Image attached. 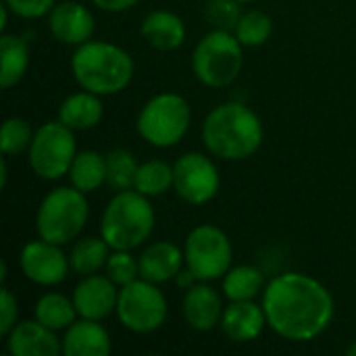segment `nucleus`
<instances>
[{"label":"nucleus","mask_w":356,"mask_h":356,"mask_svg":"<svg viewBox=\"0 0 356 356\" xmlns=\"http://www.w3.org/2000/svg\"><path fill=\"white\" fill-rule=\"evenodd\" d=\"M267 325L290 342L319 338L334 321L336 305L332 292L311 275L282 273L263 292Z\"/></svg>","instance_id":"f257e3e1"},{"label":"nucleus","mask_w":356,"mask_h":356,"mask_svg":"<svg viewBox=\"0 0 356 356\" xmlns=\"http://www.w3.org/2000/svg\"><path fill=\"white\" fill-rule=\"evenodd\" d=\"M265 129L259 115L242 102H223L202 121L207 150L223 161H246L263 144Z\"/></svg>","instance_id":"f03ea898"},{"label":"nucleus","mask_w":356,"mask_h":356,"mask_svg":"<svg viewBox=\"0 0 356 356\" xmlns=\"http://www.w3.org/2000/svg\"><path fill=\"white\" fill-rule=\"evenodd\" d=\"M71 71L81 90L113 96L131 83L134 58L117 44L90 40L73 52Z\"/></svg>","instance_id":"7ed1b4c3"},{"label":"nucleus","mask_w":356,"mask_h":356,"mask_svg":"<svg viewBox=\"0 0 356 356\" xmlns=\"http://www.w3.org/2000/svg\"><path fill=\"white\" fill-rule=\"evenodd\" d=\"M154 209L148 196L138 190L117 192L106 204L100 221V236L113 250H134L154 232Z\"/></svg>","instance_id":"20e7f679"},{"label":"nucleus","mask_w":356,"mask_h":356,"mask_svg":"<svg viewBox=\"0 0 356 356\" xmlns=\"http://www.w3.org/2000/svg\"><path fill=\"white\" fill-rule=\"evenodd\" d=\"M88 217H90V204L81 190H77L75 186L54 188L42 198L38 207L35 213L38 238L65 246L81 236Z\"/></svg>","instance_id":"39448f33"},{"label":"nucleus","mask_w":356,"mask_h":356,"mask_svg":"<svg viewBox=\"0 0 356 356\" xmlns=\"http://www.w3.org/2000/svg\"><path fill=\"white\" fill-rule=\"evenodd\" d=\"M244 65V46L234 31H209L192 52V71L207 88H225L234 83Z\"/></svg>","instance_id":"423d86ee"},{"label":"nucleus","mask_w":356,"mask_h":356,"mask_svg":"<svg viewBox=\"0 0 356 356\" xmlns=\"http://www.w3.org/2000/svg\"><path fill=\"white\" fill-rule=\"evenodd\" d=\"M192 123V111L184 96L163 92L150 98L136 121L138 134L156 148H171L184 140Z\"/></svg>","instance_id":"0eeeda50"},{"label":"nucleus","mask_w":356,"mask_h":356,"mask_svg":"<svg viewBox=\"0 0 356 356\" xmlns=\"http://www.w3.org/2000/svg\"><path fill=\"white\" fill-rule=\"evenodd\" d=\"M27 156L33 173L46 181L69 175L73 159L77 156L75 131L60 119L42 123L33 134Z\"/></svg>","instance_id":"6e6552de"},{"label":"nucleus","mask_w":356,"mask_h":356,"mask_svg":"<svg viewBox=\"0 0 356 356\" xmlns=\"http://www.w3.org/2000/svg\"><path fill=\"white\" fill-rule=\"evenodd\" d=\"M115 313L125 330L134 334H152L165 325L169 305L163 290H159V284L138 277L131 284L119 288Z\"/></svg>","instance_id":"1a4fd4ad"},{"label":"nucleus","mask_w":356,"mask_h":356,"mask_svg":"<svg viewBox=\"0 0 356 356\" xmlns=\"http://www.w3.org/2000/svg\"><path fill=\"white\" fill-rule=\"evenodd\" d=\"M184 254L186 267L200 282L223 280L234 261V248L227 234L211 223L198 225L188 234Z\"/></svg>","instance_id":"9d476101"},{"label":"nucleus","mask_w":356,"mask_h":356,"mask_svg":"<svg viewBox=\"0 0 356 356\" xmlns=\"http://www.w3.org/2000/svg\"><path fill=\"white\" fill-rule=\"evenodd\" d=\"M221 186V175L211 156L200 152H186L173 165V190L175 194L192 204L202 207L211 202Z\"/></svg>","instance_id":"9b49d317"},{"label":"nucleus","mask_w":356,"mask_h":356,"mask_svg":"<svg viewBox=\"0 0 356 356\" xmlns=\"http://www.w3.org/2000/svg\"><path fill=\"white\" fill-rule=\"evenodd\" d=\"M19 265L29 282L46 288L63 284L67 280V273L71 271L69 257L63 252V246L46 242L42 238L23 246Z\"/></svg>","instance_id":"f8f14e48"},{"label":"nucleus","mask_w":356,"mask_h":356,"mask_svg":"<svg viewBox=\"0 0 356 356\" xmlns=\"http://www.w3.org/2000/svg\"><path fill=\"white\" fill-rule=\"evenodd\" d=\"M71 298L79 317L102 321L117 311L119 286L108 275H86L75 286Z\"/></svg>","instance_id":"ddd939ff"},{"label":"nucleus","mask_w":356,"mask_h":356,"mask_svg":"<svg viewBox=\"0 0 356 356\" xmlns=\"http://www.w3.org/2000/svg\"><path fill=\"white\" fill-rule=\"evenodd\" d=\"M48 29L60 44L81 46L92 40L96 21L94 15L81 2H60L48 15Z\"/></svg>","instance_id":"4468645a"},{"label":"nucleus","mask_w":356,"mask_h":356,"mask_svg":"<svg viewBox=\"0 0 356 356\" xmlns=\"http://www.w3.org/2000/svg\"><path fill=\"white\" fill-rule=\"evenodd\" d=\"M6 346L13 356L63 355V338H56V332L40 323L38 319L17 323L6 336Z\"/></svg>","instance_id":"2eb2a0df"},{"label":"nucleus","mask_w":356,"mask_h":356,"mask_svg":"<svg viewBox=\"0 0 356 356\" xmlns=\"http://www.w3.org/2000/svg\"><path fill=\"white\" fill-rule=\"evenodd\" d=\"M184 317L194 332H211L221 325L223 302L219 292L207 282L194 284L184 294Z\"/></svg>","instance_id":"dca6fc26"},{"label":"nucleus","mask_w":356,"mask_h":356,"mask_svg":"<svg viewBox=\"0 0 356 356\" xmlns=\"http://www.w3.org/2000/svg\"><path fill=\"white\" fill-rule=\"evenodd\" d=\"M265 327H267V315L263 305L259 307L252 300H232L229 307L223 309L221 330L236 344L254 342Z\"/></svg>","instance_id":"f3484780"},{"label":"nucleus","mask_w":356,"mask_h":356,"mask_svg":"<svg viewBox=\"0 0 356 356\" xmlns=\"http://www.w3.org/2000/svg\"><path fill=\"white\" fill-rule=\"evenodd\" d=\"M113 350L111 336L100 321L79 317L65 330L63 355L65 356H108Z\"/></svg>","instance_id":"a211bd4d"},{"label":"nucleus","mask_w":356,"mask_h":356,"mask_svg":"<svg viewBox=\"0 0 356 356\" xmlns=\"http://www.w3.org/2000/svg\"><path fill=\"white\" fill-rule=\"evenodd\" d=\"M140 277L148 280L152 284H165L177 277V273L184 269L186 254L184 250L167 240L150 244L140 257Z\"/></svg>","instance_id":"6ab92c4d"},{"label":"nucleus","mask_w":356,"mask_h":356,"mask_svg":"<svg viewBox=\"0 0 356 356\" xmlns=\"http://www.w3.org/2000/svg\"><path fill=\"white\" fill-rule=\"evenodd\" d=\"M142 38L161 52L177 50L186 40L184 21L171 10H152L142 21Z\"/></svg>","instance_id":"aec40b11"},{"label":"nucleus","mask_w":356,"mask_h":356,"mask_svg":"<svg viewBox=\"0 0 356 356\" xmlns=\"http://www.w3.org/2000/svg\"><path fill=\"white\" fill-rule=\"evenodd\" d=\"M100 98L102 96H98L94 92H88V90L75 92V94L67 96L60 102L58 119L67 127H71L73 131L94 129L102 121V117H104V106H102Z\"/></svg>","instance_id":"412c9836"},{"label":"nucleus","mask_w":356,"mask_h":356,"mask_svg":"<svg viewBox=\"0 0 356 356\" xmlns=\"http://www.w3.org/2000/svg\"><path fill=\"white\" fill-rule=\"evenodd\" d=\"M0 86L4 90L17 86L29 69V46L23 38L2 33L0 38Z\"/></svg>","instance_id":"4be33fe9"},{"label":"nucleus","mask_w":356,"mask_h":356,"mask_svg":"<svg viewBox=\"0 0 356 356\" xmlns=\"http://www.w3.org/2000/svg\"><path fill=\"white\" fill-rule=\"evenodd\" d=\"M69 179L71 186H75L83 194L96 192L102 184H106V156L96 150L77 152L69 169Z\"/></svg>","instance_id":"5701e85b"},{"label":"nucleus","mask_w":356,"mask_h":356,"mask_svg":"<svg viewBox=\"0 0 356 356\" xmlns=\"http://www.w3.org/2000/svg\"><path fill=\"white\" fill-rule=\"evenodd\" d=\"M113 248L106 244V240L100 238H83L77 240L69 252V265L71 271L86 277V275H94L100 269L106 267V261L111 257Z\"/></svg>","instance_id":"b1692460"},{"label":"nucleus","mask_w":356,"mask_h":356,"mask_svg":"<svg viewBox=\"0 0 356 356\" xmlns=\"http://www.w3.org/2000/svg\"><path fill=\"white\" fill-rule=\"evenodd\" d=\"M263 290H265V275L257 267L238 265L223 275V294L229 302L254 300Z\"/></svg>","instance_id":"393cba45"},{"label":"nucleus","mask_w":356,"mask_h":356,"mask_svg":"<svg viewBox=\"0 0 356 356\" xmlns=\"http://www.w3.org/2000/svg\"><path fill=\"white\" fill-rule=\"evenodd\" d=\"M77 309L73 305V298H67L58 292H46L35 302V319L44 323L46 327L60 332L67 330L71 323L77 321Z\"/></svg>","instance_id":"a878e982"},{"label":"nucleus","mask_w":356,"mask_h":356,"mask_svg":"<svg viewBox=\"0 0 356 356\" xmlns=\"http://www.w3.org/2000/svg\"><path fill=\"white\" fill-rule=\"evenodd\" d=\"M171 188H173V165L154 159L138 167L134 190H138L140 194L154 198V196H163Z\"/></svg>","instance_id":"bb28decb"},{"label":"nucleus","mask_w":356,"mask_h":356,"mask_svg":"<svg viewBox=\"0 0 356 356\" xmlns=\"http://www.w3.org/2000/svg\"><path fill=\"white\" fill-rule=\"evenodd\" d=\"M106 156V186L115 192L131 190L138 173V161L127 148H115Z\"/></svg>","instance_id":"cd10ccee"},{"label":"nucleus","mask_w":356,"mask_h":356,"mask_svg":"<svg viewBox=\"0 0 356 356\" xmlns=\"http://www.w3.org/2000/svg\"><path fill=\"white\" fill-rule=\"evenodd\" d=\"M234 33L242 42L244 48L263 46L271 38V33H273V19L267 13H263V10L242 13Z\"/></svg>","instance_id":"c85d7f7f"},{"label":"nucleus","mask_w":356,"mask_h":356,"mask_svg":"<svg viewBox=\"0 0 356 356\" xmlns=\"http://www.w3.org/2000/svg\"><path fill=\"white\" fill-rule=\"evenodd\" d=\"M33 129L29 121L21 117H10L2 123L0 131V150L4 156H17L25 150H29L31 140H33Z\"/></svg>","instance_id":"c756f323"},{"label":"nucleus","mask_w":356,"mask_h":356,"mask_svg":"<svg viewBox=\"0 0 356 356\" xmlns=\"http://www.w3.org/2000/svg\"><path fill=\"white\" fill-rule=\"evenodd\" d=\"M104 269H106V275L119 288H123L140 277V263H138V259H134L131 250H113Z\"/></svg>","instance_id":"7c9ffc66"},{"label":"nucleus","mask_w":356,"mask_h":356,"mask_svg":"<svg viewBox=\"0 0 356 356\" xmlns=\"http://www.w3.org/2000/svg\"><path fill=\"white\" fill-rule=\"evenodd\" d=\"M240 17L242 13L238 0H211L207 6V19L215 25V29L234 31Z\"/></svg>","instance_id":"2f4dec72"},{"label":"nucleus","mask_w":356,"mask_h":356,"mask_svg":"<svg viewBox=\"0 0 356 356\" xmlns=\"http://www.w3.org/2000/svg\"><path fill=\"white\" fill-rule=\"evenodd\" d=\"M13 15L21 19H40L50 15L56 0H4Z\"/></svg>","instance_id":"473e14b6"},{"label":"nucleus","mask_w":356,"mask_h":356,"mask_svg":"<svg viewBox=\"0 0 356 356\" xmlns=\"http://www.w3.org/2000/svg\"><path fill=\"white\" fill-rule=\"evenodd\" d=\"M17 298L13 296V292L8 288L0 290V336H8L10 330L17 325Z\"/></svg>","instance_id":"72a5a7b5"},{"label":"nucleus","mask_w":356,"mask_h":356,"mask_svg":"<svg viewBox=\"0 0 356 356\" xmlns=\"http://www.w3.org/2000/svg\"><path fill=\"white\" fill-rule=\"evenodd\" d=\"M138 2L140 0H92V4L104 13H123V10H129L131 6H136Z\"/></svg>","instance_id":"f704fd0d"},{"label":"nucleus","mask_w":356,"mask_h":356,"mask_svg":"<svg viewBox=\"0 0 356 356\" xmlns=\"http://www.w3.org/2000/svg\"><path fill=\"white\" fill-rule=\"evenodd\" d=\"M175 282H177V286H179V288H184V290H190V288H192L194 284H198L200 280H198V277H196V275H194V273H192V271L186 267V269H181V271L177 273Z\"/></svg>","instance_id":"c9c22d12"},{"label":"nucleus","mask_w":356,"mask_h":356,"mask_svg":"<svg viewBox=\"0 0 356 356\" xmlns=\"http://www.w3.org/2000/svg\"><path fill=\"white\" fill-rule=\"evenodd\" d=\"M0 10H2V23H0V29L4 31V29H6V25H8V10H10V8H8V6H6V2H4Z\"/></svg>","instance_id":"e433bc0d"},{"label":"nucleus","mask_w":356,"mask_h":356,"mask_svg":"<svg viewBox=\"0 0 356 356\" xmlns=\"http://www.w3.org/2000/svg\"><path fill=\"white\" fill-rule=\"evenodd\" d=\"M346 355H348V356H356V342H355V344H350V346L346 348Z\"/></svg>","instance_id":"4c0bfd02"},{"label":"nucleus","mask_w":356,"mask_h":356,"mask_svg":"<svg viewBox=\"0 0 356 356\" xmlns=\"http://www.w3.org/2000/svg\"><path fill=\"white\" fill-rule=\"evenodd\" d=\"M238 2L242 4V2H257V0H238Z\"/></svg>","instance_id":"58836bf2"}]
</instances>
